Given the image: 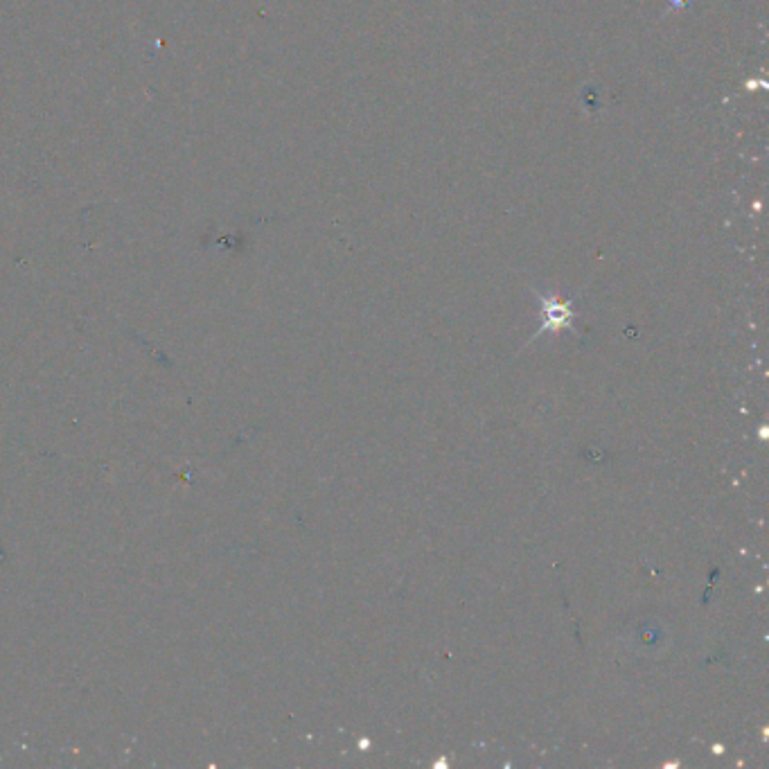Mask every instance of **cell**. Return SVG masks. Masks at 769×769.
I'll return each mask as SVG.
<instances>
[{"label": "cell", "instance_id": "6da1fadb", "mask_svg": "<svg viewBox=\"0 0 769 769\" xmlns=\"http://www.w3.org/2000/svg\"><path fill=\"white\" fill-rule=\"evenodd\" d=\"M542 303H544V312H546V323L539 332L560 330L562 325H569L571 316H573L569 305H562L555 298H542Z\"/></svg>", "mask_w": 769, "mask_h": 769}]
</instances>
